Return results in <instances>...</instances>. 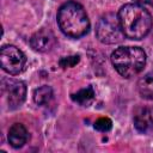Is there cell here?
<instances>
[{
  "label": "cell",
  "mask_w": 153,
  "mask_h": 153,
  "mask_svg": "<svg viewBox=\"0 0 153 153\" xmlns=\"http://www.w3.org/2000/svg\"><path fill=\"white\" fill-rule=\"evenodd\" d=\"M137 91L142 98L153 100V72L147 73L139 79Z\"/></svg>",
  "instance_id": "obj_10"
},
{
  "label": "cell",
  "mask_w": 153,
  "mask_h": 153,
  "mask_svg": "<svg viewBox=\"0 0 153 153\" xmlns=\"http://www.w3.org/2000/svg\"><path fill=\"white\" fill-rule=\"evenodd\" d=\"M146 60V53L139 47H120L111 54L112 66L126 79L139 74L143 69Z\"/></svg>",
  "instance_id": "obj_3"
},
{
  "label": "cell",
  "mask_w": 153,
  "mask_h": 153,
  "mask_svg": "<svg viewBox=\"0 0 153 153\" xmlns=\"http://www.w3.org/2000/svg\"><path fill=\"white\" fill-rule=\"evenodd\" d=\"M0 62L1 68L6 73L11 75H17L23 72L26 63V57L24 53L17 47L4 45L0 50Z\"/></svg>",
  "instance_id": "obj_5"
},
{
  "label": "cell",
  "mask_w": 153,
  "mask_h": 153,
  "mask_svg": "<svg viewBox=\"0 0 153 153\" xmlns=\"http://www.w3.org/2000/svg\"><path fill=\"white\" fill-rule=\"evenodd\" d=\"M57 24L60 30L72 38L82 37L90 29V20L86 11L76 1H67L59 8Z\"/></svg>",
  "instance_id": "obj_2"
},
{
  "label": "cell",
  "mask_w": 153,
  "mask_h": 153,
  "mask_svg": "<svg viewBox=\"0 0 153 153\" xmlns=\"http://www.w3.org/2000/svg\"><path fill=\"white\" fill-rule=\"evenodd\" d=\"M134 127L141 134L153 131V109L148 106H137L134 110Z\"/></svg>",
  "instance_id": "obj_8"
},
{
  "label": "cell",
  "mask_w": 153,
  "mask_h": 153,
  "mask_svg": "<svg viewBox=\"0 0 153 153\" xmlns=\"http://www.w3.org/2000/svg\"><path fill=\"white\" fill-rule=\"evenodd\" d=\"M29 140L27 129L22 123H14L8 130V142L13 148L23 147Z\"/></svg>",
  "instance_id": "obj_9"
},
{
  "label": "cell",
  "mask_w": 153,
  "mask_h": 153,
  "mask_svg": "<svg viewBox=\"0 0 153 153\" xmlns=\"http://www.w3.org/2000/svg\"><path fill=\"white\" fill-rule=\"evenodd\" d=\"M53 88L48 85H43L41 87H38L35 92H33V100L37 105H47L50 103V100L53 99Z\"/></svg>",
  "instance_id": "obj_12"
},
{
  "label": "cell",
  "mask_w": 153,
  "mask_h": 153,
  "mask_svg": "<svg viewBox=\"0 0 153 153\" xmlns=\"http://www.w3.org/2000/svg\"><path fill=\"white\" fill-rule=\"evenodd\" d=\"M2 93L6 97L10 109H17L25 100L26 86L20 80L4 79L2 80Z\"/></svg>",
  "instance_id": "obj_6"
},
{
  "label": "cell",
  "mask_w": 153,
  "mask_h": 153,
  "mask_svg": "<svg viewBox=\"0 0 153 153\" xmlns=\"http://www.w3.org/2000/svg\"><path fill=\"white\" fill-rule=\"evenodd\" d=\"M96 98V93H94V90L92 86H88L86 88H82L80 91H78L76 93H73L72 94V99L78 103L79 105L81 106H88L93 103Z\"/></svg>",
  "instance_id": "obj_11"
},
{
  "label": "cell",
  "mask_w": 153,
  "mask_h": 153,
  "mask_svg": "<svg viewBox=\"0 0 153 153\" xmlns=\"http://www.w3.org/2000/svg\"><path fill=\"white\" fill-rule=\"evenodd\" d=\"M136 4H139V5H149V6H152L153 7V0H134Z\"/></svg>",
  "instance_id": "obj_15"
},
{
  "label": "cell",
  "mask_w": 153,
  "mask_h": 153,
  "mask_svg": "<svg viewBox=\"0 0 153 153\" xmlns=\"http://www.w3.org/2000/svg\"><path fill=\"white\" fill-rule=\"evenodd\" d=\"M117 16L123 35L129 39H142L149 33L153 26L151 13L139 4L123 5Z\"/></svg>",
  "instance_id": "obj_1"
},
{
  "label": "cell",
  "mask_w": 153,
  "mask_h": 153,
  "mask_svg": "<svg viewBox=\"0 0 153 153\" xmlns=\"http://www.w3.org/2000/svg\"><path fill=\"white\" fill-rule=\"evenodd\" d=\"M56 44V37L54 32L48 27H42L36 31L30 38V45L33 50L39 53L50 51Z\"/></svg>",
  "instance_id": "obj_7"
},
{
  "label": "cell",
  "mask_w": 153,
  "mask_h": 153,
  "mask_svg": "<svg viewBox=\"0 0 153 153\" xmlns=\"http://www.w3.org/2000/svg\"><path fill=\"white\" fill-rule=\"evenodd\" d=\"M112 128V121L109 117H100L94 122V129L106 133Z\"/></svg>",
  "instance_id": "obj_13"
},
{
  "label": "cell",
  "mask_w": 153,
  "mask_h": 153,
  "mask_svg": "<svg viewBox=\"0 0 153 153\" xmlns=\"http://www.w3.org/2000/svg\"><path fill=\"white\" fill-rule=\"evenodd\" d=\"M79 61H80V56H79V55H72V56L62 57V59L59 61V65H60V67H62V68L65 69V68L74 67L76 63H79Z\"/></svg>",
  "instance_id": "obj_14"
},
{
  "label": "cell",
  "mask_w": 153,
  "mask_h": 153,
  "mask_svg": "<svg viewBox=\"0 0 153 153\" xmlns=\"http://www.w3.org/2000/svg\"><path fill=\"white\" fill-rule=\"evenodd\" d=\"M96 36L104 44H115L123 39L124 35L121 29L118 16L105 13L96 25Z\"/></svg>",
  "instance_id": "obj_4"
}]
</instances>
